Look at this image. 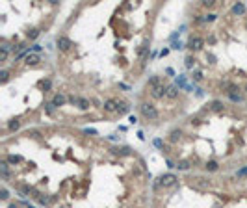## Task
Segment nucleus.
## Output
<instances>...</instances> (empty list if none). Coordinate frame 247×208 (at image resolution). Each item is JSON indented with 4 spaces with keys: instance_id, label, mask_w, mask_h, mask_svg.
I'll use <instances>...</instances> for the list:
<instances>
[{
    "instance_id": "f257e3e1",
    "label": "nucleus",
    "mask_w": 247,
    "mask_h": 208,
    "mask_svg": "<svg viewBox=\"0 0 247 208\" xmlns=\"http://www.w3.org/2000/svg\"><path fill=\"white\" fill-rule=\"evenodd\" d=\"M141 113L145 115L147 119H158V110H156L152 104H149V102L141 104Z\"/></svg>"
},
{
    "instance_id": "f03ea898",
    "label": "nucleus",
    "mask_w": 247,
    "mask_h": 208,
    "mask_svg": "<svg viewBox=\"0 0 247 208\" xmlns=\"http://www.w3.org/2000/svg\"><path fill=\"white\" fill-rule=\"evenodd\" d=\"M151 95H152L154 99H162L164 95H167V87H165L164 84H160V86H156V87H152V91H151Z\"/></svg>"
},
{
    "instance_id": "7ed1b4c3",
    "label": "nucleus",
    "mask_w": 247,
    "mask_h": 208,
    "mask_svg": "<svg viewBox=\"0 0 247 208\" xmlns=\"http://www.w3.org/2000/svg\"><path fill=\"white\" fill-rule=\"evenodd\" d=\"M56 45H58V49H60V50H69V49L73 47L71 39H67V37H63V35L56 39Z\"/></svg>"
},
{
    "instance_id": "20e7f679",
    "label": "nucleus",
    "mask_w": 247,
    "mask_h": 208,
    "mask_svg": "<svg viewBox=\"0 0 247 208\" xmlns=\"http://www.w3.org/2000/svg\"><path fill=\"white\" fill-rule=\"evenodd\" d=\"M176 182V177L175 175H171V173H167V175H164V177H160V184L162 186H173V184Z\"/></svg>"
},
{
    "instance_id": "39448f33",
    "label": "nucleus",
    "mask_w": 247,
    "mask_h": 208,
    "mask_svg": "<svg viewBox=\"0 0 247 208\" xmlns=\"http://www.w3.org/2000/svg\"><path fill=\"white\" fill-rule=\"evenodd\" d=\"M203 45H205V41L201 39V37H191L190 39V49L191 50H201V49H203Z\"/></svg>"
},
{
    "instance_id": "423d86ee",
    "label": "nucleus",
    "mask_w": 247,
    "mask_h": 208,
    "mask_svg": "<svg viewBox=\"0 0 247 208\" xmlns=\"http://www.w3.org/2000/svg\"><path fill=\"white\" fill-rule=\"evenodd\" d=\"M117 106H119V104H117L115 100H106V102H104V110H106V111H117Z\"/></svg>"
},
{
    "instance_id": "0eeeda50",
    "label": "nucleus",
    "mask_w": 247,
    "mask_h": 208,
    "mask_svg": "<svg viewBox=\"0 0 247 208\" xmlns=\"http://www.w3.org/2000/svg\"><path fill=\"white\" fill-rule=\"evenodd\" d=\"M39 60H41V58H39L37 54H28V56H26V65H35Z\"/></svg>"
},
{
    "instance_id": "6e6552de",
    "label": "nucleus",
    "mask_w": 247,
    "mask_h": 208,
    "mask_svg": "<svg viewBox=\"0 0 247 208\" xmlns=\"http://www.w3.org/2000/svg\"><path fill=\"white\" fill-rule=\"evenodd\" d=\"M147 50H149V41H145V43L141 45V47L138 49V54H140V56L145 60V56H147Z\"/></svg>"
},
{
    "instance_id": "1a4fd4ad",
    "label": "nucleus",
    "mask_w": 247,
    "mask_h": 208,
    "mask_svg": "<svg viewBox=\"0 0 247 208\" xmlns=\"http://www.w3.org/2000/svg\"><path fill=\"white\" fill-rule=\"evenodd\" d=\"M176 95H178V87H176V86H169V87H167V97L175 99Z\"/></svg>"
},
{
    "instance_id": "9d476101",
    "label": "nucleus",
    "mask_w": 247,
    "mask_h": 208,
    "mask_svg": "<svg viewBox=\"0 0 247 208\" xmlns=\"http://www.w3.org/2000/svg\"><path fill=\"white\" fill-rule=\"evenodd\" d=\"M205 167H206V171H217V167H219V166H217V162L210 160V162H206V166H205Z\"/></svg>"
},
{
    "instance_id": "9b49d317",
    "label": "nucleus",
    "mask_w": 247,
    "mask_h": 208,
    "mask_svg": "<svg viewBox=\"0 0 247 208\" xmlns=\"http://www.w3.org/2000/svg\"><path fill=\"white\" fill-rule=\"evenodd\" d=\"M52 104H54V106H63V104H65V97H63V95H56L54 100H52Z\"/></svg>"
},
{
    "instance_id": "f8f14e48",
    "label": "nucleus",
    "mask_w": 247,
    "mask_h": 208,
    "mask_svg": "<svg viewBox=\"0 0 247 208\" xmlns=\"http://www.w3.org/2000/svg\"><path fill=\"white\" fill-rule=\"evenodd\" d=\"M232 11H234L236 15H240V13H243V11H245V6H243V4H236V6L232 8Z\"/></svg>"
},
{
    "instance_id": "ddd939ff",
    "label": "nucleus",
    "mask_w": 247,
    "mask_h": 208,
    "mask_svg": "<svg viewBox=\"0 0 247 208\" xmlns=\"http://www.w3.org/2000/svg\"><path fill=\"white\" fill-rule=\"evenodd\" d=\"M149 86H151V87H156V86H160V78H158V76H152V78L149 80Z\"/></svg>"
},
{
    "instance_id": "4468645a",
    "label": "nucleus",
    "mask_w": 247,
    "mask_h": 208,
    "mask_svg": "<svg viewBox=\"0 0 247 208\" xmlns=\"http://www.w3.org/2000/svg\"><path fill=\"white\" fill-rule=\"evenodd\" d=\"M8 58V47H2V50H0V61H4Z\"/></svg>"
},
{
    "instance_id": "2eb2a0df",
    "label": "nucleus",
    "mask_w": 247,
    "mask_h": 208,
    "mask_svg": "<svg viewBox=\"0 0 247 208\" xmlns=\"http://www.w3.org/2000/svg\"><path fill=\"white\" fill-rule=\"evenodd\" d=\"M212 110L214 111H219V110H223V104L219 100H216V102H212Z\"/></svg>"
},
{
    "instance_id": "dca6fc26",
    "label": "nucleus",
    "mask_w": 247,
    "mask_h": 208,
    "mask_svg": "<svg viewBox=\"0 0 247 208\" xmlns=\"http://www.w3.org/2000/svg\"><path fill=\"white\" fill-rule=\"evenodd\" d=\"M19 125H20V123H19L17 119H13V121H9V125H8V126H9V130H17V128H19Z\"/></svg>"
},
{
    "instance_id": "f3484780",
    "label": "nucleus",
    "mask_w": 247,
    "mask_h": 208,
    "mask_svg": "<svg viewBox=\"0 0 247 208\" xmlns=\"http://www.w3.org/2000/svg\"><path fill=\"white\" fill-rule=\"evenodd\" d=\"M37 35H39V30H37V28H35V30H30V32H28V39H35Z\"/></svg>"
},
{
    "instance_id": "a211bd4d",
    "label": "nucleus",
    "mask_w": 247,
    "mask_h": 208,
    "mask_svg": "<svg viewBox=\"0 0 247 208\" xmlns=\"http://www.w3.org/2000/svg\"><path fill=\"white\" fill-rule=\"evenodd\" d=\"M78 104H80V108H82V110H87V108H89V102H87L85 99H80V100H78Z\"/></svg>"
},
{
    "instance_id": "6ab92c4d",
    "label": "nucleus",
    "mask_w": 247,
    "mask_h": 208,
    "mask_svg": "<svg viewBox=\"0 0 247 208\" xmlns=\"http://www.w3.org/2000/svg\"><path fill=\"white\" fill-rule=\"evenodd\" d=\"M8 162H9V164H17V162H20V156H8Z\"/></svg>"
},
{
    "instance_id": "aec40b11",
    "label": "nucleus",
    "mask_w": 247,
    "mask_h": 208,
    "mask_svg": "<svg viewBox=\"0 0 247 208\" xmlns=\"http://www.w3.org/2000/svg\"><path fill=\"white\" fill-rule=\"evenodd\" d=\"M178 136H180V130H173V132H171V140H173V141H176V140H178Z\"/></svg>"
},
{
    "instance_id": "412c9836",
    "label": "nucleus",
    "mask_w": 247,
    "mask_h": 208,
    "mask_svg": "<svg viewBox=\"0 0 247 208\" xmlns=\"http://www.w3.org/2000/svg\"><path fill=\"white\" fill-rule=\"evenodd\" d=\"M117 111H119V113H126V111H128V106H125V104H119V106H117Z\"/></svg>"
},
{
    "instance_id": "4be33fe9",
    "label": "nucleus",
    "mask_w": 247,
    "mask_h": 208,
    "mask_svg": "<svg viewBox=\"0 0 247 208\" xmlns=\"http://www.w3.org/2000/svg\"><path fill=\"white\" fill-rule=\"evenodd\" d=\"M0 171H2L4 177H8V164H0Z\"/></svg>"
},
{
    "instance_id": "5701e85b",
    "label": "nucleus",
    "mask_w": 247,
    "mask_h": 208,
    "mask_svg": "<svg viewBox=\"0 0 247 208\" xmlns=\"http://www.w3.org/2000/svg\"><path fill=\"white\" fill-rule=\"evenodd\" d=\"M6 80H8V71H2V73H0V82L4 84Z\"/></svg>"
},
{
    "instance_id": "b1692460",
    "label": "nucleus",
    "mask_w": 247,
    "mask_h": 208,
    "mask_svg": "<svg viewBox=\"0 0 247 208\" xmlns=\"http://www.w3.org/2000/svg\"><path fill=\"white\" fill-rule=\"evenodd\" d=\"M8 197H9V193H8V190H0V199H4V201H6Z\"/></svg>"
},
{
    "instance_id": "393cba45",
    "label": "nucleus",
    "mask_w": 247,
    "mask_h": 208,
    "mask_svg": "<svg viewBox=\"0 0 247 208\" xmlns=\"http://www.w3.org/2000/svg\"><path fill=\"white\" fill-rule=\"evenodd\" d=\"M203 20H206V22H212V20H216V15L212 13V15H206V17H203Z\"/></svg>"
},
{
    "instance_id": "a878e982",
    "label": "nucleus",
    "mask_w": 247,
    "mask_h": 208,
    "mask_svg": "<svg viewBox=\"0 0 247 208\" xmlns=\"http://www.w3.org/2000/svg\"><path fill=\"white\" fill-rule=\"evenodd\" d=\"M176 167H178V169H188V162H180Z\"/></svg>"
},
{
    "instance_id": "bb28decb",
    "label": "nucleus",
    "mask_w": 247,
    "mask_h": 208,
    "mask_svg": "<svg viewBox=\"0 0 247 208\" xmlns=\"http://www.w3.org/2000/svg\"><path fill=\"white\" fill-rule=\"evenodd\" d=\"M203 4H205L206 8H210V6H214V4H216V0H205V2H203Z\"/></svg>"
},
{
    "instance_id": "cd10ccee",
    "label": "nucleus",
    "mask_w": 247,
    "mask_h": 208,
    "mask_svg": "<svg viewBox=\"0 0 247 208\" xmlns=\"http://www.w3.org/2000/svg\"><path fill=\"white\" fill-rule=\"evenodd\" d=\"M49 201H50L49 197H39V203H41V204H49Z\"/></svg>"
},
{
    "instance_id": "c85d7f7f",
    "label": "nucleus",
    "mask_w": 247,
    "mask_h": 208,
    "mask_svg": "<svg viewBox=\"0 0 247 208\" xmlns=\"http://www.w3.org/2000/svg\"><path fill=\"white\" fill-rule=\"evenodd\" d=\"M245 175H247V167H243V169L238 171V177H245Z\"/></svg>"
},
{
    "instance_id": "c756f323",
    "label": "nucleus",
    "mask_w": 247,
    "mask_h": 208,
    "mask_svg": "<svg viewBox=\"0 0 247 208\" xmlns=\"http://www.w3.org/2000/svg\"><path fill=\"white\" fill-rule=\"evenodd\" d=\"M231 100H234V102H240V100H242V99H240V97H238V95H236V93H234V95H231Z\"/></svg>"
},
{
    "instance_id": "7c9ffc66",
    "label": "nucleus",
    "mask_w": 247,
    "mask_h": 208,
    "mask_svg": "<svg viewBox=\"0 0 247 208\" xmlns=\"http://www.w3.org/2000/svg\"><path fill=\"white\" fill-rule=\"evenodd\" d=\"M171 49H175V50H178V49H182V45L180 43H173V47Z\"/></svg>"
},
{
    "instance_id": "2f4dec72",
    "label": "nucleus",
    "mask_w": 247,
    "mask_h": 208,
    "mask_svg": "<svg viewBox=\"0 0 247 208\" xmlns=\"http://www.w3.org/2000/svg\"><path fill=\"white\" fill-rule=\"evenodd\" d=\"M191 65H193V60H191V58H188V60H186V67H191Z\"/></svg>"
},
{
    "instance_id": "473e14b6",
    "label": "nucleus",
    "mask_w": 247,
    "mask_h": 208,
    "mask_svg": "<svg viewBox=\"0 0 247 208\" xmlns=\"http://www.w3.org/2000/svg\"><path fill=\"white\" fill-rule=\"evenodd\" d=\"M69 100H71L73 104H78V100H80V99H76V97H69Z\"/></svg>"
},
{
    "instance_id": "72a5a7b5",
    "label": "nucleus",
    "mask_w": 247,
    "mask_h": 208,
    "mask_svg": "<svg viewBox=\"0 0 247 208\" xmlns=\"http://www.w3.org/2000/svg\"><path fill=\"white\" fill-rule=\"evenodd\" d=\"M49 87H50V82H49V80L43 82V89H49Z\"/></svg>"
},
{
    "instance_id": "f704fd0d",
    "label": "nucleus",
    "mask_w": 247,
    "mask_h": 208,
    "mask_svg": "<svg viewBox=\"0 0 247 208\" xmlns=\"http://www.w3.org/2000/svg\"><path fill=\"white\" fill-rule=\"evenodd\" d=\"M32 50H34V52H39V50H41V47H39V45H34Z\"/></svg>"
},
{
    "instance_id": "c9c22d12",
    "label": "nucleus",
    "mask_w": 247,
    "mask_h": 208,
    "mask_svg": "<svg viewBox=\"0 0 247 208\" xmlns=\"http://www.w3.org/2000/svg\"><path fill=\"white\" fill-rule=\"evenodd\" d=\"M245 91H247V86H245Z\"/></svg>"
}]
</instances>
